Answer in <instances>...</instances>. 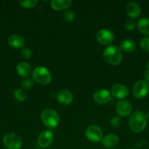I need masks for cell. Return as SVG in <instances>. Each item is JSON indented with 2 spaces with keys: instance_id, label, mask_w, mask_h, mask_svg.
Wrapping results in <instances>:
<instances>
[{
  "instance_id": "obj_1",
  "label": "cell",
  "mask_w": 149,
  "mask_h": 149,
  "mask_svg": "<svg viewBox=\"0 0 149 149\" xmlns=\"http://www.w3.org/2000/svg\"><path fill=\"white\" fill-rule=\"evenodd\" d=\"M147 122V115L141 111H136L131 113L129 119L130 130L134 133H140L145 129Z\"/></svg>"
},
{
  "instance_id": "obj_2",
  "label": "cell",
  "mask_w": 149,
  "mask_h": 149,
  "mask_svg": "<svg viewBox=\"0 0 149 149\" xmlns=\"http://www.w3.org/2000/svg\"><path fill=\"white\" fill-rule=\"evenodd\" d=\"M102 56L105 62L112 65H119L122 61L121 49L115 45H110L105 48Z\"/></svg>"
},
{
  "instance_id": "obj_3",
  "label": "cell",
  "mask_w": 149,
  "mask_h": 149,
  "mask_svg": "<svg viewBox=\"0 0 149 149\" xmlns=\"http://www.w3.org/2000/svg\"><path fill=\"white\" fill-rule=\"evenodd\" d=\"M41 119L47 127L54 129L59 124L60 116L58 112L54 109H47L41 113Z\"/></svg>"
},
{
  "instance_id": "obj_4",
  "label": "cell",
  "mask_w": 149,
  "mask_h": 149,
  "mask_svg": "<svg viewBox=\"0 0 149 149\" xmlns=\"http://www.w3.org/2000/svg\"><path fill=\"white\" fill-rule=\"evenodd\" d=\"M32 79L37 84L46 85L51 81L52 76L48 68L43 66H38L34 68L32 73Z\"/></svg>"
},
{
  "instance_id": "obj_5",
  "label": "cell",
  "mask_w": 149,
  "mask_h": 149,
  "mask_svg": "<svg viewBox=\"0 0 149 149\" xmlns=\"http://www.w3.org/2000/svg\"><path fill=\"white\" fill-rule=\"evenodd\" d=\"M2 142L7 149H20L22 146L21 138L15 132L6 134L3 138Z\"/></svg>"
},
{
  "instance_id": "obj_6",
  "label": "cell",
  "mask_w": 149,
  "mask_h": 149,
  "mask_svg": "<svg viewBox=\"0 0 149 149\" xmlns=\"http://www.w3.org/2000/svg\"><path fill=\"white\" fill-rule=\"evenodd\" d=\"M85 135H86V138L90 142L93 143L99 142L103 138V133H102V130L98 125H90L86 129Z\"/></svg>"
},
{
  "instance_id": "obj_7",
  "label": "cell",
  "mask_w": 149,
  "mask_h": 149,
  "mask_svg": "<svg viewBox=\"0 0 149 149\" xmlns=\"http://www.w3.org/2000/svg\"><path fill=\"white\" fill-rule=\"evenodd\" d=\"M149 92V85L145 80H139L132 87V94L137 99L145 97Z\"/></svg>"
},
{
  "instance_id": "obj_8",
  "label": "cell",
  "mask_w": 149,
  "mask_h": 149,
  "mask_svg": "<svg viewBox=\"0 0 149 149\" xmlns=\"http://www.w3.org/2000/svg\"><path fill=\"white\" fill-rule=\"evenodd\" d=\"M96 41L102 45H108L113 42L115 36L111 31L108 29H102L99 31L96 35Z\"/></svg>"
},
{
  "instance_id": "obj_9",
  "label": "cell",
  "mask_w": 149,
  "mask_h": 149,
  "mask_svg": "<svg viewBox=\"0 0 149 149\" xmlns=\"http://www.w3.org/2000/svg\"><path fill=\"white\" fill-rule=\"evenodd\" d=\"M115 109L118 116L125 117L131 113L132 111V105L129 100H121L117 103Z\"/></svg>"
},
{
  "instance_id": "obj_10",
  "label": "cell",
  "mask_w": 149,
  "mask_h": 149,
  "mask_svg": "<svg viewBox=\"0 0 149 149\" xmlns=\"http://www.w3.org/2000/svg\"><path fill=\"white\" fill-rule=\"evenodd\" d=\"M53 141V134L50 130H44L39 135L37 138L38 145L42 148H48Z\"/></svg>"
},
{
  "instance_id": "obj_11",
  "label": "cell",
  "mask_w": 149,
  "mask_h": 149,
  "mask_svg": "<svg viewBox=\"0 0 149 149\" xmlns=\"http://www.w3.org/2000/svg\"><path fill=\"white\" fill-rule=\"evenodd\" d=\"M93 100L97 104H105L111 100V95L110 92L107 90H99L93 94Z\"/></svg>"
},
{
  "instance_id": "obj_12",
  "label": "cell",
  "mask_w": 149,
  "mask_h": 149,
  "mask_svg": "<svg viewBox=\"0 0 149 149\" xmlns=\"http://www.w3.org/2000/svg\"><path fill=\"white\" fill-rule=\"evenodd\" d=\"M111 93L116 98L124 100L129 95V90L125 85L116 84L111 87Z\"/></svg>"
},
{
  "instance_id": "obj_13",
  "label": "cell",
  "mask_w": 149,
  "mask_h": 149,
  "mask_svg": "<svg viewBox=\"0 0 149 149\" xmlns=\"http://www.w3.org/2000/svg\"><path fill=\"white\" fill-rule=\"evenodd\" d=\"M56 99L60 104L68 106L72 102L73 95L70 90H61L57 93Z\"/></svg>"
},
{
  "instance_id": "obj_14",
  "label": "cell",
  "mask_w": 149,
  "mask_h": 149,
  "mask_svg": "<svg viewBox=\"0 0 149 149\" xmlns=\"http://www.w3.org/2000/svg\"><path fill=\"white\" fill-rule=\"evenodd\" d=\"M7 42L12 48L20 49V48H23L25 45V39L20 35L13 34L8 37Z\"/></svg>"
},
{
  "instance_id": "obj_15",
  "label": "cell",
  "mask_w": 149,
  "mask_h": 149,
  "mask_svg": "<svg viewBox=\"0 0 149 149\" xmlns=\"http://www.w3.org/2000/svg\"><path fill=\"white\" fill-rule=\"evenodd\" d=\"M126 11L127 14L128 15L129 17L132 19H136L140 17L141 14V9L138 4L134 1H131L129 3L126 7Z\"/></svg>"
},
{
  "instance_id": "obj_16",
  "label": "cell",
  "mask_w": 149,
  "mask_h": 149,
  "mask_svg": "<svg viewBox=\"0 0 149 149\" xmlns=\"http://www.w3.org/2000/svg\"><path fill=\"white\" fill-rule=\"evenodd\" d=\"M119 142L118 137L115 134H109L104 137L102 140V145L104 147L108 148H113L114 147L116 146Z\"/></svg>"
},
{
  "instance_id": "obj_17",
  "label": "cell",
  "mask_w": 149,
  "mask_h": 149,
  "mask_svg": "<svg viewBox=\"0 0 149 149\" xmlns=\"http://www.w3.org/2000/svg\"><path fill=\"white\" fill-rule=\"evenodd\" d=\"M72 5L71 0H53L51 2V6L54 10L61 11L68 10Z\"/></svg>"
},
{
  "instance_id": "obj_18",
  "label": "cell",
  "mask_w": 149,
  "mask_h": 149,
  "mask_svg": "<svg viewBox=\"0 0 149 149\" xmlns=\"http://www.w3.org/2000/svg\"><path fill=\"white\" fill-rule=\"evenodd\" d=\"M16 71L21 77H29L32 72V67L28 63L20 62L16 66Z\"/></svg>"
},
{
  "instance_id": "obj_19",
  "label": "cell",
  "mask_w": 149,
  "mask_h": 149,
  "mask_svg": "<svg viewBox=\"0 0 149 149\" xmlns=\"http://www.w3.org/2000/svg\"><path fill=\"white\" fill-rule=\"evenodd\" d=\"M120 49L128 53L133 52L136 49V44L131 39H124L120 43Z\"/></svg>"
},
{
  "instance_id": "obj_20",
  "label": "cell",
  "mask_w": 149,
  "mask_h": 149,
  "mask_svg": "<svg viewBox=\"0 0 149 149\" xmlns=\"http://www.w3.org/2000/svg\"><path fill=\"white\" fill-rule=\"evenodd\" d=\"M137 27L140 33L149 36V18L143 17L139 20L137 23Z\"/></svg>"
},
{
  "instance_id": "obj_21",
  "label": "cell",
  "mask_w": 149,
  "mask_h": 149,
  "mask_svg": "<svg viewBox=\"0 0 149 149\" xmlns=\"http://www.w3.org/2000/svg\"><path fill=\"white\" fill-rule=\"evenodd\" d=\"M13 94H14L15 97L17 100L20 102H23L26 100L27 98V95L26 93L20 89H16L13 91Z\"/></svg>"
},
{
  "instance_id": "obj_22",
  "label": "cell",
  "mask_w": 149,
  "mask_h": 149,
  "mask_svg": "<svg viewBox=\"0 0 149 149\" xmlns=\"http://www.w3.org/2000/svg\"><path fill=\"white\" fill-rule=\"evenodd\" d=\"M22 89L25 90H30L34 87V80L32 79L26 78L20 83Z\"/></svg>"
},
{
  "instance_id": "obj_23",
  "label": "cell",
  "mask_w": 149,
  "mask_h": 149,
  "mask_svg": "<svg viewBox=\"0 0 149 149\" xmlns=\"http://www.w3.org/2000/svg\"><path fill=\"white\" fill-rule=\"evenodd\" d=\"M63 18L66 22L71 23L75 18V15H74V13L72 10H67L63 13Z\"/></svg>"
},
{
  "instance_id": "obj_24",
  "label": "cell",
  "mask_w": 149,
  "mask_h": 149,
  "mask_svg": "<svg viewBox=\"0 0 149 149\" xmlns=\"http://www.w3.org/2000/svg\"><path fill=\"white\" fill-rule=\"evenodd\" d=\"M20 6L24 8L30 9L34 7L38 4V1L37 0H25V1H19Z\"/></svg>"
},
{
  "instance_id": "obj_25",
  "label": "cell",
  "mask_w": 149,
  "mask_h": 149,
  "mask_svg": "<svg viewBox=\"0 0 149 149\" xmlns=\"http://www.w3.org/2000/svg\"><path fill=\"white\" fill-rule=\"evenodd\" d=\"M110 124L112 127H120L122 124V120H121V116H114L111 118L110 119Z\"/></svg>"
},
{
  "instance_id": "obj_26",
  "label": "cell",
  "mask_w": 149,
  "mask_h": 149,
  "mask_svg": "<svg viewBox=\"0 0 149 149\" xmlns=\"http://www.w3.org/2000/svg\"><path fill=\"white\" fill-rule=\"evenodd\" d=\"M140 47L145 52H149V37H145L140 42Z\"/></svg>"
},
{
  "instance_id": "obj_27",
  "label": "cell",
  "mask_w": 149,
  "mask_h": 149,
  "mask_svg": "<svg viewBox=\"0 0 149 149\" xmlns=\"http://www.w3.org/2000/svg\"><path fill=\"white\" fill-rule=\"evenodd\" d=\"M20 55L23 57L24 59H29L32 56V51L29 48L23 47L22 48L21 52H20Z\"/></svg>"
},
{
  "instance_id": "obj_28",
  "label": "cell",
  "mask_w": 149,
  "mask_h": 149,
  "mask_svg": "<svg viewBox=\"0 0 149 149\" xmlns=\"http://www.w3.org/2000/svg\"><path fill=\"white\" fill-rule=\"evenodd\" d=\"M136 23L135 22H134L133 20H127L125 22V24H124V27L127 29V31H133L136 28Z\"/></svg>"
},
{
  "instance_id": "obj_29",
  "label": "cell",
  "mask_w": 149,
  "mask_h": 149,
  "mask_svg": "<svg viewBox=\"0 0 149 149\" xmlns=\"http://www.w3.org/2000/svg\"><path fill=\"white\" fill-rule=\"evenodd\" d=\"M144 78H145V81L148 84L149 83V69L146 70L145 73Z\"/></svg>"
},
{
  "instance_id": "obj_30",
  "label": "cell",
  "mask_w": 149,
  "mask_h": 149,
  "mask_svg": "<svg viewBox=\"0 0 149 149\" xmlns=\"http://www.w3.org/2000/svg\"><path fill=\"white\" fill-rule=\"evenodd\" d=\"M147 68H148V69H149V62L148 63V65H147Z\"/></svg>"
},
{
  "instance_id": "obj_31",
  "label": "cell",
  "mask_w": 149,
  "mask_h": 149,
  "mask_svg": "<svg viewBox=\"0 0 149 149\" xmlns=\"http://www.w3.org/2000/svg\"><path fill=\"white\" fill-rule=\"evenodd\" d=\"M147 116L149 118V111H148V116Z\"/></svg>"
},
{
  "instance_id": "obj_32",
  "label": "cell",
  "mask_w": 149,
  "mask_h": 149,
  "mask_svg": "<svg viewBox=\"0 0 149 149\" xmlns=\"http://www.w3.org/2000/svg\"><path fill=\"white\" fill-rule=\"evenodd\" d=\"M127 149H135V148H127Z\"/></svg>"
},
{
  "instance_id": "obj_33",
  "label": "cell",
  "mask_w": 149,
  "mask_h": 149,
  "mask_svg": "<svg viewBox=\"0 0 149 149\" xmlns=\"http://www.w3.org/2000/svg\"><path fill=\"white\" fill-rule=\"evenodd\" d=\"M111 149H115V148H111Z\"/></svg>"
}]
</instances>
